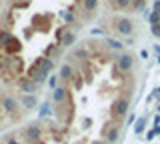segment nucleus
Returning <instances> with one entry per match:
<instances>
[{
	"label": "nucleus",
	"instance_id": "f257e3e1",
	"mask_svg": "<svg viewBox=\"0 0 160 144\" xmlns=\"http://www.w3.org/2000/svg\"><path fill=\"white\" fill-rule=\"evenodd\" d=\"M152 20L154 22H160V2H158V8H156V12H154V16H152ZM160 36V26H156V30H154Z\"/></svg>",
	"mask_w": 160,
	"mask_h": 144
}]
</instances>
